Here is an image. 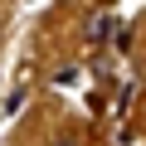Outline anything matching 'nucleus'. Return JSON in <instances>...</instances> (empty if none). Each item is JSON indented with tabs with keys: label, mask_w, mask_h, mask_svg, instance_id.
Wrapping results in <instances>:
<instances>
[{
	"label": "nucleus",
	"mask_w": 146,
	"mask_h": 146,
	"mask_svg": "<svg viewBox=\"0 0 146 146\" xmlns=\"http://www.w3.org/2000/svg\"><path fill=\"white\" fill-rule=\"evenodd\" d=\"M54 146H73V141H54Z\"/></svg>",
	"instance_id": "nucleus-2"
},
{
	"label": "nucleus",
	"mask_w": 146,
	"mask_h": 146,
	"mask_svg": "<svg viewBox=\"0 0 146 146\" xmlns=\"http://www.w3.org/2000/svg\"><path fill=\"white\" fill-rule=\"evenodd\" d=\"M112 34H117V20H112V15H93L88 39H93V44H102V39H112Z\"/></svg>",
	"instance_id": "nucleus-1"
}]
</instances>
